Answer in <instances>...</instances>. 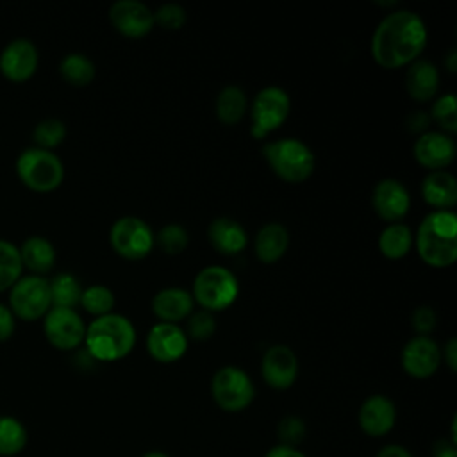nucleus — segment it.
I'll return each mask as SVG.
<instances>
[{"mask_svg": "<svg viewBox=\"0 0 457 457\" xmlns=\"http://www.w3.org/2000/svg\"><path fill=\"white\" fill-rule=\"evenodd\" d=\"M428 34L420 14L409 9H398L386 14L371 36V57L386 68L396 70L420 59Z\"/></svg>", "mask_w": 457, "mask_h": 457, "instance_id": "f257e3e1", "label": "nucleus"}, {"mask_svg": "<svg viewBox=\"0 0 457 457\" xmlns=\"http://www.w3.org/2000/svg\"><path fill=\"white\" fill-rule=\"evenodd\" d=\"M414 245L420 259L432 268L457 261V216L453 211H432L418 225Z\"/></svg>", "mask_w": 457, "mask_h": 457, "instance_id": "f03ea898", "label": "nucleus"}, {"mask_svg": "<svg viewBox=\"0 0 457 457\" xmlns=\"http://www.w3.org/2000/svg\"><path fill=\"white\" fill-rule=\"evenodd\" d=\"M136 328L123 314L109 312L96 316L86 327V350L100 362H114L127 357L136 346Z\"/></svg>", "mask_w": 457, "mask_h": 457, "instance_id": "7ed1b4c3", "label": "nucleus"}, {"mask_svg": "<svg viewBox=\"0 0 457 457\" xmlns=\"http://www.w3.org/2000/svg\"><path fill=\"white\" fill-rule=\"evenodd\" d=\"M262 157L278 179L291 184L307 180L316 166L314 152L296 137H282L266 143L262 146Z\"/></svg>", "mask_w": 457, "mask_h": 457, "instance_id": "20e7f679", "label": "nucleus"}, {"mask_svg": "<svg viewBox=\"0 0 457 457\" xmlns=\"http://www.w3.org/2000/svg\"><path fill=\"white\" fill-rule=\"evenodd\" d=\"M239 295V282L236 275L220 264L202 268L193 280V300L209 312L228 309Z\"/></svg>", "mask_w": 457, "mask_h": 457, "instance_id": "39448f33", "label": "nucleus"}, {"mask_svg": "<svg viewBox=\"0 0 457 457\" xmlns=\"http://www.w3.org/2000/svg\"><path fill=\"white\" fill-rule=\"evenodd\" d=\"M16 175L29 189L36 193H50L62 184L64 166L52 150L30 146L18 155Z\"/></svg>", "mask_w": 457, "mask_h": 457, "instance_id": "423d86ee", "label": "nucleus"}, {"mask_svg": "<svg viewBox=\"0 0 457 457\" xmlns=\"http://www.w3.org/2000/svg\"><path fill=\"white\" fill-rule=\"evenodd\" d=\"M214 403L225 412L245 411L255 398V387L250 375L237 366H221L211 380Z\"/></svg>", "mask_w": 457, "mask_h": 457, "instance_id": "0eeeda50", "label": "nucleus"}, {"mask_svg": "<svg viewBox=\"0 0 457 457\" xmlns=\"http://www.w3.org/2000/svg\"><path fill=\"white\" fill-rule=\"evenodd\" d=\"M291 100L286 89L278 86H266L257 91L250 105V134L253 139H264L277 130L289 116Z\"/></svg>", "mask_w": 457, "mask_h": 457, "instance_id": "6e6552de", "label": "nucleus"}, {"mask_svg": "<svg viewBox=\"0 0 457 457\" xmlns=\"http://www.w3.org/2000/svg\"><path fill=\"white\" fill-rule=\"evenodd\" d=\"M14 318L23 321H36L43 318L50 307V284L41 275H21L9 289V305Z\"/></svg>", "mask_w": 457, "mask_h": 457, "instance_id": "1a4fd4ad", "label": "nucleus"}, {"mask_svg": "<svg viewBox=\"0 0 457 457\" xmlns=\"http://www.w3.org/2000/svg\"><path fill=\"white\" fill-rule=\"evenodd\" d=\"M111 248L127 261L145 259L155 246L152 227L137 216L118 218L109 230Z\"/></svg>", "mask_w": 457, "mask_h": 457, "instance_id": "9d476101", "label": "nucleus"}, {"mask_svg": "<svg viewBox=\"0 0 457 457\" xmlns=\"http://www.w3.org/2000/svg\"><path fill=\"white\" fill-rule=\"evenodd\" d=\"M43 332L54 348L75 350L84 343L86 323L75 309L50 307L43 316Z\"/></svg>", "mask_w": 457, "mask_h": 457, "instance_id": "9b49d317", "label": "nucleus"}, {"mask_svg": "<svg viewBox=\"0 0 457 457\" xmlns=\"http://www.w3.org/2000/svg\"><path fill=\"white\" fill-rule=\"evenodd\" d=\"M400 362L409 377L428 378L441 364V348L430 336H414L403 345Z\"/></svg>", "mask_w": 457, "mask_h": 457, "instance_id": "f8f14e48", "label": "nucleus"}, {"mask_svg": "<svg viewBox=\"0 0 457 457\" xmlns=\"http://www.w3.org/2000/svg\"><path fill=\"white\" fill-rule=\"evenodd\" d=\"M111 25L125 37L139 39L152 32L154 11L139 0H118L109 7Z\"/></svg>", "mask_w": 457, "mask_h": 457, "instance_id": "ddd939ff", "label": "nucleus"}, {"mask_svg": "<svg viewBox=\"0 0 457 457\" xmlns=\"http://www.w3.org/2000/svg\"><path fill=\"white\" fill-rule=\"evenodd\" d=\"M146 350L157 362H177L187 352V336L175 323L157 321L146 334Z\"/></svg>", "mask_w": 457, "mask_h": 457, "instance_id": "4468645a", "label": "nucleus"}, {"mask_svg": "<svg viewBox=\"0 0 457 457\" xmlns=\"http://www.w3.org/2000/svg\"><path fill=\"white\" fill-rule=\"evenodd\" d=\"M371 207L380 220L400 223L411 209V195L396 179H382L371 191Z\"/></svg>", "mask_w": 457, "mask_h": 457, "instance_id": "2eb2a0df", "label": "nucleus"}, {"mask_svg": "<svg viewBox=\"0 0 457 457\" xmlns=\"http://www.w3.org/2000/svg\"><path fill=\"white\" fill-rule=\"evenodd\" d=\"M261 375L264 382L278 391L289 389L298 377V359L286 345L270 346L261 361Z\"/></svg>", "mask_w": 457, "mask_h": 457, "instance_id": "dca6fc26", "label": "nucleus"}, {"mask_svg": "<svg viewBox=\"0 0 457 457\" xmlns=\"http://www.w3.org/2000/svg\"><path fill=\"white\" fill-rule=\"evenodd\" d=\"M39 64V54L30 39L18 37L7 43L0 54V71L12 82L29 80Z\"/></svg>", "mask_w": 457, "mask_h": 457, "instance_id": "f3484780", "label": "nucleus"}, {"mask_svg": "<svg viewBox=\"0 0 457 457\" xmlns=\"http://www.w3.org/2000/svg\"><path fill=\"white\" fill-rule=\"evenodd\" d=\"M414 159L427 170L439 171L450 166L455 159V141L441 130H425L418 136L412 146Z\"/></svg>", "mask_w": 457, "mask_h": 457, "instance_id": "a211bd4d", "label": "nucleus"}, {"mask_svg": "<svg viewBox=\"0 0 457 457\" xmlns=\"http://www.w3.org/2000/svg\"><path fill=\"white\" fill-rule=\"evenodd\" d=\"M357 421L361 430L371 437H382L395 427L396 409L395 403L384 395L368 396L357 414Z\"/></svg>", "mask_w": 457, "mask_h": 457, "instance_id": "6ab92c4d", "label": "nucleus"}, {"mask_svg": "<svg viewBox=\"0 0 457 457\" xmlns=\"http://www.w3.org/2000/svg\"><path fill=\"white\" fill-rule=\"evenodd\" d=\"M195 300L191 296V291H186L182 287H164L157 291L152 298V312L159 321L164 323H179L182 320H187V316L193 312Z\"/></svg>", "mask_w": 457, "mask_h": 457, "instance_id": "aec40b11", "label": "nucleus"}, {"mask_svg": "<svg viewBox=\"0 0 457 457\" xmlns=\"http://www.w3.org/2000/svg\"><path fill=\"white\" fill-rule=\"evenodd\" d=\"M207 237L214 250H218L223 255H236L246 248L248 236L245 227L227 216L214 218L209 223Z\"/></svg>", "mask_w": 457, "mask_h": 457, "instance_id": "412c9836", "label": "nucleus"}, {"mask_svg": "<svg viewBox=\"0 0 457 457\" xmlns=\"http://www.w3.org/2000/svg\"><path fill=\"white\" fill-rule=\"evenodd\" d=\"M421 196L434 211H452L457 204V179L445 170L430 171L421 182Z\"/></svg>", "mask_w": 457, "mask_h": 457, "instance_id": "4be33fe9", "label": "nucleus"}, {"mask_svg": "<svg viewBox=\"0 0 457 457\" xmlns=\"http://www.w3.org/2000/svg\"><path fill=\"white\" fill-rule=\"evenodd\" d=\"M405 87L412 100L428 102L439 89V70L428 59H416L407 66Z\"/></svg>", "mask_w": 457, "mask_h": 457, "instance_id": "5701e85b", "label": "nucleus"}, {"mask_svg": "<svg viewBox=\"0 0 457 457\" xmlns=\"http://www.w3.org/2000/svg\"><path fill=\"white\" fill-rule=\"evenodd\" d=\"M289 246V232L282 223L270 221L262 225L255 236V255L264 264H273L284 257Z\"/></svg>", "mask_w": 457, "mask_h": 457, "instance_id": "b1692460", "label": "nucleus"}, {"mask_svg": "<svg viewBox=\"0 0 457 457\" xmlns=\"http://www.w3.org/2000/svg\"><path fill=\"white\" fill-rule=\"evenodd\" d=\"M18 248L23 268L30 270L32 275L45 277L48 271H52L55 264V248L46 237L30 236Z\"/></svg>", "mask_w": 457, "mask_h": 457, "instance_id": "393cba45", "label": "nucleus"}, {"mask_svg": "<svg viewBox=\"0 0 457 457\" xmlns=\"http://www.w3.org/2000/svg\"><path fill=\"white\" fill-rule=\"evenodd\" d=\"M414 237L405 223H389L378 236V250L386 259L398 261L412 248Z\"/></svg>", "mask_w": 457, "mask_h": 457, "instance_id": "a878e982", "label": "nucleus"}, {"mask_svg": "<svg viewBox=\"0 0 457 457\" xmlns=\"http://www.w3.org/2000/svg\"><path fill=\"white\" fill-rule=\"evenodd\" d=\"M246 105H248V102H246L245 91L239 86L230 84V86H225L218 93L216 102H214V111L221 123L236 125L245 116Z\"/></svg>", "mask_w": 457, "mask_h": 457, "instance_id": "bb28decb", "label": "nucleus"}, {"mask_svg": "<svg viewBox=\"0 0 457 457\" xmlns=\"http://www.w3.org/2000/svg\"><path fill=\"white\" fill-rule=\"evenodd\" d=\"M50 298L52 307H64V309H75L80 303L82 286L79 278L68 271L54 275L50 280Z\"/></svg>", "mask_w": 457, "mask_h": 457, "instance_id": "cd10ccee", "label": "nucleus"}, {"mask_svg": "<svg viewBox=\"0 0 457 457\" xmlns=\"http://www.w3.org/2000/svg\"><path fill=\"white\" fill-rule=\"evenodd\" d=\"M59 73L68 84L75 87H84L95 79V64L87 55L73 52L61 59Z\"/></svg>", "mask_w": 457, "mask_h": 457, "instance_id": "c85d7f7f", "label": "nucleus"}, {"mask_svg": "<svg viewBox=\"0 0 457 457\" xmlns=\"http://www.w3.org/2000/svg\"><path fill=\"white\" fill-rule=\"evenodd\" d=\"M27 445L25 425L12 416H0V457L18 455Z\"/></svg>", "mask_w": 457, "mask_h": 457, "instance_id": "c756f323", "label": "nucleus"}, {"mask_svg": "<svg viewBox=\"0 0 457 457\" xmlns=\"http://www.w3.org/2000/svg\"><path fill=\"white\" fill-rule=\"evenodd\" d=\"M21 271L20 248L7 239H0V293L9 291L21 277Z\"/></svg>", "mask_w": 457, "mask_h": 457, "instance_id": "7c9ffc66", "label": "nucleus"}, {"mask_svg": "<svg viewBox=\"0 0 457 457\" xmlns=\"http://www.w3.org/2000/svg\"><path fill=\"white\" fill-rule=\"evenodd\" d=\"M114 302H116L114 293L107 286L93 284V286L82 289L79 305H82V309L86 312H89L96 318V316H104V314L112 312Z\"/></svg>", "mask_w": 457, "mask_h": 457, "instance_id": "2f4dec72", "label": "nucleus"}, {"mask_svg": "<svg viewBox=\"0 0 457 457\" xmlns=\"http://www.w3.org/2000/svg\"><path fill=\"white\" fill-rule=\"evenodd\" d=\"M155 245L166 255H179L187 248L189 234L182 225L168 223V225L161 227L159 232L155 234Z\"/></svg>", "mask_w": 457, "mask_h": 457, "instance_id": "473e14b6", "label": "nucleus"}, {"mask_svg": "<svg viewBox=\"0 0 457 457\" xmlns=\"http://www.w3.org/2000/svg\"><path fill=\"white\" fill-rule=\"evenodd\" d=\"M432 120L439 125L441 132L455 134L457 132V111H455V95L445 93L434 104L430 111Z\"/></svg>", "mask_w": 457, "mask_h": 457, "instance_id": "72a5a7b5", "label": "nucleus"}, {"mask_svg": "<svg viewBox=\"0 0 457 457\" xmlns=\"http://www.w3.org/2000/svg\"><path fill=\"white\" fill-rule=\"evenodd\" d=\"M32 137L37 148L54 150L66 137V125L57 118H46L36 125Z\"/></svg>", "mask_w": 457, "mask_h": 457, "instance_id": "f704fd0d", "label": "nucleus"}, {"mask_svg": "<svg viewBox=\"0 0 457 457\" xmlns=\"http://www.w3.org/2000/svg\"><path fill=\"white\" fill-rule=\"evenodd\" d=\"M216 330V320L212 312L209 311H193L187 316V327H186V336L196 339V341H205L209 339Z\"/></svg>", "mask_w": 457, "mask_h": 457, "instance_id": "c9c22d12", "label": "nucleus"}, {"mask_svg": "<svg viewBox=\"0 0 457 457\" xmlns=\"http://www.w3.org/2000/svg\"><path fill=\"white\" fill-rule=\"evenodd\" d=\"M154 20L166 30H177L186 23L187 14L182 5L168 2V4H162L161 7H157V11L154 12Z\"/></svg>", "mask_w": 457, "mask_h": 457, "instance_id": "e433bc0d", "label": "nucleus"}, {"mask_svg": "<svg viewBox=\"0 0 457 457\" xmlns=\"http://www.w3.org/2000/svg\"><path fill=\"white\" fill-rule=\"evenodd\" d=\"M305 423L298 416H286L280 420L277 427V434L280 439V445L286 446H296L305 437Z\"/></svg>", "mask_w": 457, "mask_h": 457, "instance_id": "4c0bfd02", "label": "nucleus"}, {"mask_svg": "<svg viewBox=\"0 0 457 457\" xmlns=\"http://www.w3.org/2000/svg\"><path fill=\"white\" fill-rule=\"evenodd\" d=\"M437 323L436 311L428 305H420L411 314V325L418 332V336H428Z\"/></svg>", "mask_w": 457, "mask_h": 457, "instance_id": "58836bf2", "label": "nucleus"}, {"mask_svg": "<svg viewBox=\"0 0 457 457\" xmlns=\"http://www.w3.org/2000/svg\"><path fill=\"white\" fill-rule=\"evenodd\" d=\"M16 328V318L5 303H0V343L7 341Z\"/></svg>", "mask_w": 457, "mask_h": 457, "instance_id": "ea45409f", "label": "nucleus"}, {"mask_svg": "<svg viewBox=\"0 0 457 457\" xmlns=\"http://www.w3.org/2000/svg\"><path fill=\"white\" fill-rule=\"evenodd\" d=\"M441 359H445L448 370L453 373L457 370V339L450 337L441 352Z\"/></svg>", "mask_w": 457, "mask_h": 457, "instance_id": "a19ab883", "label": "nucleus"}, {"mask_svg": "<svg viewBox=\"0 0 457 457\" xmlns=\"http://www.w3.org/2000/svg\"><path fill=\"white\" fill-rule=\"evenodd\" d=\"M264 457H307V455L303 452H300L296 446L278 445V446L270 448Z\"/></svg>", "mask_w": 457, "mask_h": 457, "instance_id": "79ce46f5", "label": "nucleus"}, {"mask_svg": "<svg viewBox=\"0 0 457 457\" xmlns=\"http://www.w3.org/2000/svg\"><path fill=\"white\" fill-rule=\"evenodd\" d=\"M428 123H430V118L427 116V112H421V111L412 112L411 118H409V130L423 134L427 130Z\"/></svg>", "mask_w": 457, "mask_h": 457, "instance_id": "37998d69", "label": "nucleus"}, {"mask_svg": "<svg viewBox=\"0 0 457 457\" xmlns=\"http://www.w3.org/2000/svg\"><path fill=\"white\" fill-rule=\"evenodd\" d=\"M377 457H412V453L400 445H386L384 448L378 450Z\"/></svg>", "mask_w": 457, "mask_h": 457, "instance_id": "c03bdc74", "label": "nucleus"}, {"mask_svg": "<svg viewBox=\"0 0 457 457\" xmlns=\"http://www.w3.org/2000/svg\"><path fill=\"white\" fill-rule=\"evenodd\" d=\"M432 457H457L455 445L452 441H446V439L437 441V445L434 446Z\"/></svg>", "mask_w": 457, "mask_h": 457, "instance_id": "a18cd8bd", "label": "nucleus"}, {"mask_svg": "<svg viewBox=\"0 0 457 457\" xmlns=\"http://www.w3.org/2000/svg\"><path fill=\"white\" fill-rule=\"evenodd\" d=\"M455 61H457V52L450 50V54L446 55V68H448L450 73L455 71Z\"/></svg>", "mask_w": 457, "mask_h": 457, "instance_id": "49530a36", "label": "nucleus"}, {"mask_svg": "<svg viewBox=\"0 0 457 457\" xmlns=\"http://www.w3.org/2000/svg\"><path fill=\"white\" fill-rule=\"evenodd\" d=\"M141 457H168L164 452H159V450H152V452H146L145 455Z\"/></svg>", "mask_w": 457, "mask_h": 457, "instance_id": "de8ad7c7", "label": "nucleus"}]
</instances>
